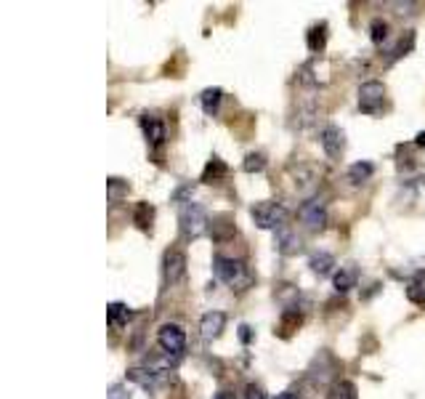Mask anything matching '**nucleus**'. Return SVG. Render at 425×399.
<instances>
[{
	"instance_id": "nucleus-13",
	"label": "nucleus",
	"mask_w": 425,
	"mask_h": 399,
	"mask_svg": "<svg viewBox=\"0 0 425 399\" xmlns=\"http://www.w3.org/2000/svg\"><path fill=\"white\" fill-rule=\"evenodd\" d=\"M357 269L354 266H343L340 272H335V277H332V282H335V290L338 293H348L351 288H357Z\"/></svg>"
},
{
	"instance_id": "nucleus-20",
	"label": "nucleus",
	"mask_w": 425,
	"mask_h": 399,
	"mask_svg": "<svg viewBox=\"0 0 425 399\" xmlns=\"http://www.w3.org/2000/svg\"><path fill=\"white\" fill-rule=\"evenodd\" d=\"M407 298L417 306H425V277L412 279L407 285Z\"/></svg>"
},
{
	"instance_id": "nucleus-14",
	"label": "nucleus",
	"mask_w": 425,
	"mask_h": 399,
	"mask_svg": "<svg viewBox=\"0 0 425 399\" xmlns=\"http://www.w3.org/2000/svg\"><path fill=\"white\" fill-rule=\"evenodd\" d=\"M308 266H311V272H314V275L324 277V275H330V272H332V266H335V259H332V253H327V250H319V253H314V256H311Z\"/></svg>"
},
{
	"instance_id": "nucleus-2",
	"label": "nucleus",
	"mask_w": 425,
	"mask_h": 399,
	"mask_svg": "<svg viewBox=\"0 0 425 399\" xmlns=\"http://www.w3.org/2000/svg\"><path fill=\"white\" fill-rule=\"evenodd\" d=\"M213 275L221 282H226V285H247L250 282L245 261L229 259V256H216L213 259Z\"/></svg>"
},
{
	"instance_id": "nucleus-15",
	"label": "nucleus",
	"mask_w": 425,
	"mask_h": 399,
	"mask_svg": "<svg viewBox=\"0 0 425 399\" xmlns=\"http://www.w3.org/2000/svg\"><path fill=\"white\" fill-rule=\"evenodd\" d=\"M226 174H229L226 163H223V160H218V157H213V160L205 165L202 181H205V184H213V181H221V178H226Z\"/></svg>"
},
{
	"instance_id": "nucleus-3",
	"label": "nucleus",
	"mask_w": 425,
	"mask_h": 399,
	"mask_svg": "<svg viewBox=\"0 0 425 399\" xmlns=\"http://www.w3.org/2000/svg\"><path fill=\"white\" fill-rule=\"evenodd\" d=\"M250 216H253V221L261 229H276L279 232L285 226L287 210H285V205H279V203H258V205H253Z\"/></svg>"
},
{
	"instance_id": "nucleus-23",
	"label": "nucleus",
	"mask_w": 425,
	"mask_h": 399,
	"mask_svg": "<svg viewBox=\"0 0 425 399\" xmlns=\"http://www.w3.org/2000/svg\"><path fill=\"white\" fill-rule=\"evenodd\" d=\"M327 399H357V389H354L348 381H340V383H335V386L330 389Z\"/></svg>"
},
{
	"instance_id": "nucleus-16",
	"label": "nucleus",
	"mask_w": 425,
	"mask_h": 399,
	"mask_svg": "<svg viewBox=\"0 0 425 399\" xmlns=\"http://www.w3.org/2000/svg\"><path fill=\"white\" fill-rule=\"evenodd\" d=\"M221 88H207L202 91V96H200V104H202L205 115H216L218 112V106H221Z\"/></svg>"
},
{
	"instance_id": "nucleus-18",
	"label": "nucleus",
	"mask_w": 425,
	"mask_h": 399,
	"mask_svg": "<svg viewBox=\"0 0 425 399\" xmlns=\"http://www.w3.org/2000/svg\"><path fill=\"white\" fill-rule=\"evenodd\" d=\"M122 197H128V181H122V178H109V181H106V200H109L112 205H117Z\"/></svg>"
},
{
	"instance_id": "nucleus-12",
	"label": "nucleus",
	"mask_w": 425,
	"mask_h": 399,
	"mask_svg": "<svg viewBox=\"0 0 425 399\" xmlns=\"http://www.w3.org/2000/svg\"><path fill=\"white\" fill-rule=\"evenodd\" d=\"M276 248H279V253H285V256H292V253H298L303 245H301V237L287 229V226H282L279 232H276Z\"/></svg>"
},
{
	"instance_id": "nucleus-7",
	"label": "nucleus",
	"mask_w": 425,
	"mask_h": 399,
	"mask_svg": "<svg viewBox=\"0 0 425 399\" xmlns=\"http://www.w3.org/2000/svg\"><path fill=\"white\" fill-rule=\"evenodd\" d=\"M301 221H303L311 232L324 229V224H327V210H324V203L319 200V197L306 200V203L301 205Z\"/></svg>"
},
{
	"instance_id": "nucleus-26",
	"label": "nucleus",
	"mask_w": 425,
	"mask_h": 399,
	"mask_svg": "<svg viewBox=\"0 0 425 399\" xmlns=\"http://www.w3.org/2000/svg\"><path fill=\"white\" fill-rule=\"evenodd\" d=\"M301 319H303L301 312H285L282 314V335H290L292 330L301 325Z\"/></svg>"
},
{
	"instance_id": "nucleus-5",
	"label": "nucleus",
	"mask_w": 425,
	"mask_h": 399,
	"mask_svg": "<svg viewBox=\"0 0 425 399\" xmlns=\"http://www.w3.org/2000/svg\"><path fill=\"white\" fill-rule=\"evenodd\" d=\"M157 344L160 349L165 351V354H173V357H178L184 349H187V333L181 330V325H162V328L157 330Z\"/></svg>"
},
{
	"instance_id": "nucleus-21",
	"label": "nucleus",
	"mask_w": 425,
	"mask_h": 399,
	"mask_svg": "<svg viewBox=\"0 0 425 399\" xmlns=\"http://www.w3.org/2000/svg\"><path fill=\"white\" fill-rule=\"evenodd\" d=\"M152 216H154V210H152L149 203H138L136 213H133V221H136L138 229H144V232H147V229L152 226Z\"/></svg>"
},
{
	"instance_id": "nucleus-22",
	"label": "nucleus",
	"mask_w": 425,
	"mask_h": 399,
	"mask_svg": "<svg viewBox=\"0 0 425 399\" xmlns=\"http://www.w3.org/2000/svg\"><path fill=\"white\" fill-rule=\"evenodd\" d=\"M324 43H327V24H319V27H314L308 33V48L314 53H319L324 48Z\"/></svg>"
},
{
	"instance_id": "nucleus-8",
	"label": "nucleus",
	"mask_w": 425,
	"mask_h": 399,
	"mask_svg": "<svg viewBox=\"0 0 425 399\" xmlns=\"http://www.w3.org/2000/svg\"><path fill=\"white\" fill-rule=\"evenodd\" d=\"M319 144H322L324 155L335 160V157L343 155V147H346L343 131H340L338 125H327V128H322V133H319Z\"/></svg>"
},
{
	"instance_id": "nucleus-29",
	"label": "nucleus",
	"mask_w": 425,
	"mask_h": 399,
	"mask_svg": "<svg viewBox=\"0 0 425 399\" xmlns=\"http://www.w3.org/2000/svg\"><path fill=\"white\" fill-rule=\"evenodd\" d=\"M239 338H242L245 344L250 341V328H247V325H242V328H239Z\"/></svg>"
},
{
	"instance_id": "nucleus-11",
	"label": "nucleus",
	"mask_w": 425,
	"mask_h": 399,
	"mask_svg": "<svg viewBox=\"0 0 425 399\" xmlns=\"http://www.w3.org/2000/svg\"><path fill=\"white\" fill-rule=\"evenodd\" d=\"M160 370H152V367H133V370H128V381L138 383L141 389H147V391H154L157 386H160Z\"/></svg>"
},
{
	"instance_id": "nucleus-19",
	"label": "nucleus",
	"mask_w": 425,
	"mask_h": 399,
	"mask_svg": "<svg viewBox=\"0 0 425 399\" xmlns=\"http://www.w3.org/2000/svg\"><path fill=\"white\" fill-rule=\"evenodd\" d=\"M372 174H375L372 163H354V165L348 168V178H351L354 184H364Z\"/></svg>"
},
{
	"instance_id": "nucleus-10",
	"label": "nucleus",
	"mask_w": 425,
	"mask_h": 399,
	"mask_svg": "<svg viewBox=\"0 0 425 399\" xmlns=\"http://www.w3.org/2000/svg\"><path fill=\"white\" fill-rule=\"evenodd\" d=\"M141 128H144V136L152 147H160L162 141L168 139V131H165V122L160 118H152V115H144L141 118Z\"/></svg>"
},
{
	"instance_id": "nucleus-27",
	"label": "nucleus",
	"mask_w": 425,
	"mask_h": 399,
	"mask_svg": "<svg viewBox=\"0 0 425 399\" xmlns=\"http://www.w3.org/2000/svg\"><path fill=\"white\" fill-rule=\"evenodd\" d=\"M106 399H131V394H128V389H125L122 383H115V386L109 389V394H106Z\"/></svg>"
},
{
	"instance_id": "nucleus-17",
	"label": "nucleus",
	"mask_w": 425,
	"mask_h": 399,
	"mask_svg": "<svg viewBox=\"0 0 425 399\" xmlns=\"http://www.w3.org/2000/svg\"><path fill=\"white\" fill-rule=\"evenodd\" d=\"M106 317H109V325H112V328H122V325L131 319V309H128L125 304L115 301V304H109V309H106Z\"/></svg>"
},
{
	"instance_id": "nucleus-1",
	"label": "nucleus",
	"mask_w": 425,
	"mask_h": 399,
	"mask_svg": "<svg viewBox=\"0 0 425 399\" xmlns=\"http://www.w3.org/2000/svg\"><path fill=\"white\" fill-rule=\"evenodd\" d=\"M178 224H181V237L184 240H200L202 234H207V229H210V219H207V213L200 203H191L189 200L187 205L181 208L178 213Z\"/></svg>"
},
{
	"instance_id": "nucleus-25",
	"label": "nucleus",
	"mask_w": 425,
	"mask_h": 399,
	"mask_svg": "<svg viewBox=\"0 0 425 399\" xmlns=\"http://www.w3.org/2000/svg\"><path fill=\"white\" fill-rule=\"evenodd\" d=\"M370 30H372V43H375V46H383V43H388V21H383V19H375Z\"/></svg>"
},
{
	"instance_id": "nucleus-30",
	"label": "nucleus",
	"mask_w": 425,
	"mask_h": 399,
	"mask_svg": "<svg viewBox=\"0 0 425 399\" xmlns=\"http://www.w3.org/2000/svg\"><path fill=\"white\" fill-rule=\"evenodd\" d=\"M276 399H298V394H292V391H282V394H276Z\"/></svg>"
},
{
	"instance_id": "nucleus-32",
	"label": "nucleus",
	"mask_w": 425,
	"mask_h": 399,
	"mask_svg": "<svg viewBox=\"0 0 425 399\" xmlns=\"http://www.w3.org/2000/svg\"><path fill=\"white\" fill-rule=\"evenodd\" d=\"M417 144H420V147H425V133H420V136H417Z\"/></svg>"
},
{
	"instance_id": "nucleus-4",
	"label": "nucleus",
	"mask_w": 425,
	"mask_h": 399,
	"mask_svg": "<svg viewBox=\"0 0 425 399\" xmlns=\"http://www.w3.org/2000/svg\"><path fill=\"white\" fill-rule=\"evenodd\" d=\"M383 104H386V88L377 80H370L359 88V109L364 115H380L383 112Z\"/></svg>"
},
{
	"instance_id": "nucleus-9",
	"label": "nucleus",
	"mask_w": 425,
	"mask_h": 399,
	"mask_svg": "<svg viewBox=\"0 0 425 399\" xmlns=\"http://www.w3.org/2000/svg\"><path fill=\"white\" fill-rule=\"evenodd\" d=\"M226 328V314L223 312H207L200 319V333H202L205 341H213V338H218Z\"/></svg>"
},
{
	"instance_id": "nucleus-24",
	"label": "nucleus",
	"mask_w": 425,
	"mask_h": 399,
	"mask_svg": "<svg viewBox=\"0 0 425 399\" xmlns=\"http://www.w3.org/2000/svg\"><path fill=\"white\" fill-rule=\"evenodd\" d=\"M242 168H245L247 174H261V171L266 168V157L261 155V152H250V155L245 157V163H242Z\"/></svg>"
},
{
	"instance_id": "nucleus-31",
	"label": "nucleus",
	"mask_w": 425,
	"mask_h": 399,
	"mask_svg": "<svg viewBox=\"0 0 425 399\" xmlns=\"http://www.w3.org/2000/svg\"><path fill=\"white\" fill-rule=\"evenodd\" d=\"M216 399H234V394H232V391H221Z\"/></svg>"
},
{
	"instance_id": "nucleus-28",
	"label": "nucleus",
	"mask_w": 425,
	"mask_h": 399,
	"mask_svg": "<svg viewBox=\"0 0 425 399\" xmlns=\"http://www.w3.org/2000/svg\"><path fill=\"white\" fill-rule=\"evenodd\" d=\"M245 399H266V394H263V389H261V386L250 383V386H247V394H245Z\"/></svg>"
},
{
	"instance_id": "nucleus-6",
	"label": "nucleus",
	"mask_w": 425,
	"mask_h": 399,
	"mask_svg": "<svg viewBox=\"0 0 425 399\" xmlns=\"http://www.w3.org/2000/svg\"><path fill=\"white\" fill-rule=\"evenodd\" d=\"M162 275H165V282L168 285H178L184 275H187V256L176 248H170L162 259Z\"/></svg>"
}]
</instances>
